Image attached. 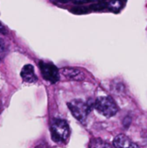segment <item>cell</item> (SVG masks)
Masks as SVG:
<instances>
[{
  "label": "cell",
  "mask_w": 147,
  "mask_h": 148,
  "mask_svg": "<svg viewBox=\"0 0 147 148\" xmlns=\"http://www.w3.org/2000/svg\"><path fill=\"white\" fill-rule=\"evenodd\" d=\"M51 139L55 143H63L68 140L70 130L69 126L66 121L61 119H55L50 126Z\"/></svg>",
  "instance_id": "1"
},
{
  "label": "cell",
  "mask_w": 147,
  "mask_h": 148,
  "mask_svg": "<svg viewBox=\"0 0 147 148\" xmlns=\"http://www.w3.org/2000/svg\"><path fill=\"white\" fill-rule=\"evenodd\" d=\"M68 108L70 110L73 116L77 121L83 123L85 122L88 114L94 108V102H84L83 101L77 99L68 102Z\"/></svg>",
  "instance_id": "2"
},
{
  "label": "cell",
  "mask_w": 147,
  "mask_h": 148,
  "mask_svg": "<svg viewBox=\"0 0 147 148\" xmlns=\"http://www.w3.org/2000/svg\"><path fill=\"white\" fill-rule=\"evenodd\" d=\"M94 108L102 115L109 118L114 116L118 112L115 101L109 96L98 97L94 102Z\"/></svg>",
  "instance_id": "3"
},
{
  "label": "cell",
  "mask_w": 147,
  "mask_h": 148,
  "mask_svg": "<svg viewBox=\"0 0 147 148\" xmlns=\"http://www.w3.org/2000/svg\"><path fill=\"white\" fill-rule=\"evenodd\" d=\"M39 67L44 80L51 83H56L59 81L60 72L55 65L51 62H45L41 61L39 62Z\"/></svg>",
  "instance_id": "4"
},
{
  "label": "cell",
  "mask_w": 147,
  "mask_h": 148,
  "mask_svg": "<svg viewBox=\"0 0 147 148\" xmlns=\"http://www.w3.org/2000/svg\"><path fill=\"white\" fill-rule=\"evenodd\" d=\"M59 72H61L66 78L72 81H83L85 79L84 73L76 68H62Z\"/></svg>",
  "instance_id": "5"
},
{
  "label": "cell",
  "mask_w": 147,
  "mask_h": 148,
  "mask_svg": "<svg viewBox=\"0 0 147 148\" xmlns=\"http://www.w3.org/2000/svg\"><path fill=\"white\" fill-rule=\"evenodd\" d=\"M113 144L115 148H139L136 143L133 142V140L125 134L117 135L114 138Z\"/></svg>",
  "instance_id": "6"
},
{
  "label": "cell",
  "mask_w": 147,
  "mask_h": 148,
  "mask_svg": "<svg viewBox=\"0 0 147 148\" xmlns=\"http://www.w3.org/2000/svg\"><path fill=\"white\" fill-rule=\"evenodd\" d=\"M20 75L23 82L28 83H34L37 81V76L35 74L34 67L31 64H26L23 67Z\"/></svg>",
  "instance_id": "7"
},
{
  "label": "cell",
  "mask_w": 147,
  "mask_h": 148,
  "mask_svg": "<svg viewBox=\"0 0 147 148\" xmlns=\"http://www.w3.org/2000/svg\"><path fill=\"white\" fill-rule=\"evenodd\" d=\"M88 148H113V147L100 138H94L90 140Z\"/></svg>",
  "instance_id": "8"
},
{
  "label": "cell",
  "mask_w": 147,
  "mask_h": 148,
  "mask_svg": "<svg viewBox=\"0 0 147 148\" xmlns=\"http://www.w3.org/2000/svg\"><path fill=\"white\" fill-rule=\"evenodd\" d=\"M71 11L75 14H83L88 11V9L85 7H75L71 9Z\"/></svg>",
  "instance_id": "9"
},
{
  "label": "cell",
  "mask_w": 147,
  "mask_h": 148,
  "mask_svg": "<svg viewBox=\"0 0 147 148\" xmlns=\"http://www.w3.org/2000/svg\"><path fill=\"white\" fill-rule=\"evenodd\" d=\"M131 122H132V119H131L130 117L126 116V117L124 119V121H123V125H124V127H125L126 128H127V127H129Z\"/></svg>",
  "instance_id": "10"
},
{
  "label": "cell",
  "mask_w": 147,
  "mask_h": 148,
  "mask_svg": "<svg viewBox=\"0 0 147 148\" xmlns=\"http://www.w3.org/2000/svg\"><path fill=\"white\" fill-rule=\"evenodd\" d=\"M4 50H5V42L2 38H0V54L3 53Z\"/></svg>",
  "instance_id": "11"
},
{
  "label": "cell",
  "mask_w": 147,
  "mask_h": 148,
  "mask_svg": "<svg viewBox=\"0 0 147 148\" xmlns=\"http://www.w3.org/2000/svg\"><path fill=\"white\" fill-rule=\"evenodd\" d=\"M0 33H2V34H3V35H6V34L8 33L6 28L3 25V23H2L1 22H0Z\"/></svg>",
  "instance_id": "12"
},
{
  "label": "cell",
  "mask_w": 147,
  "mask_h": 148,
  "mask_svg": "<svg viewBox=\"0 0 147 148\" xmlns=\"http://www.w3.org/2000/svg\"><path fill=\"white\" fill-rule=\"evenodd\" d=\"M94 0H75V3H90V2H93Z\"/></svg>",
  "instance_id": "13"
},
{
  "label": "cell",
  "mask_w": 147,
  "mask_h": 148,
  "mask_svg": "<svg viewBox=\"0 0 147 148\" xmlns=\"http://www.w3.org/2000/svg\"><path fill=\"white\" fill-rule=\"evenodd\" d=\"M1 108H2V103H1V101H0V110H1Z\"/></svg>",
  "instance_id": "14"
}]
</instances>
